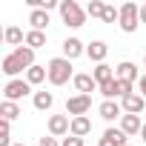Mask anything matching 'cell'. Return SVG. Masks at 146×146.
Instances as JSON below:
<instances>
[{
    "instance_id": "cell-1",
    "label": "cell",
    "mask_w": 146,
    "mask_h": 146,
    "mask_svg": "<svg viewBox=\"0 0 146 146\" xmlns=\"http://www.w3.org/2000/svg\"><path fill=\"white\" fill-rule=\"evenodd\" d=\"M46 69H49V83L52 86H66L69 80H75L72 60H66V57H52Z\"/></svg>"
},
{
    "instance_id": "cell-2",
    "label": "cell",
    "mask_w": 146,
    "mask_h": 146,
    "mask_svg": "<svg viewBox=\"0 0 146 146\" xmlns=\"http://www.w3.org/2000/svg\"><path fill=\"white\" fill-rule=\"evenodd\" d=\"M60 17H63V23L69 26V29H80L83 23H86V9H80L75 0H60Z\"/></svg>"
},
{
    "instance_id": "cell-3",
    "label": "cell",
    "mask_w": 146,
    "mask_h": 146,
    "mask_svg": "<svg viewBox=\"0 0 146 146\" xmlns=\"http://www.w3.org/2000/svg\"><path fill=\"white\" fill-rule=\"evenodd\" d=\"M137 23H140V6H137V3H123V6H120V20H117V26H120L126 35H132V32H137Z\"/></svg>"
},
{
    "instance_id": "cell-4",
    "label": "cell",
    "mask_w": 146,
    "mask_h": 146,
    "mask_svg": "<svg viewBox=\"0 0 146 146\" xmlns=\"http://www.w3.org/2000/svg\"><path fill=\"white\" fill-rule=\"evenodd\" d=\"M26 95H32V83H29V80H23V78H15V80H9V83L3 86V98H6V100H12V103L23 100Z\"/></svg>"
},
{
    "instance_id": "cell-5",
    "label": "cell",
    "mask_w": 146,
    "mask_h": 146,
    "mask_svg": "<svg viewBox=\"0 0 146 146\" xmlns=\"http://www.w3.org/2000/svg\"><path fill=\"white\" fill-rule=\"evenodd\" d=\"M89 109H92V95H72L66 100V115L72 117H83Z\"/></svg>"
},
{
    "instance_id": "cell-6",
    "label": "cell",
    "mask_w": 146,
    "mask_h": 146,
    "mask_svg": "<svg viewBox=\"0 0 146 146\" xmlns=\"http://www.w3.org/2000/svg\"><path fill=\"white\" fill-rule=\"evenodd\" d=\"M120 106H123V115H140L143 106H146V98L140 92H132V95H126L120 100Z\"/></svg>"
},
{
    "instance_id": "cell-7",
    "label": "cell",
    "mask_w": 146,
    "mask_h": 146,
    "mask_svg": "<svg viewBox=\"0 0 146 146\" xmlns=\"http://www.w3.org/2000/svg\"><path fill=\"white\" fill-rule=\"evenodd\" d=\"M72 132V120L66 117V115H52L49 117V135L52 137H63V135H69Z\"/></svg>"
},
{
    "instance_id": "cell-8",
    "label": "cell",
    "mask_w": 146,
    "mask_h": 146,
    "mask_svg": "<svg viewBox=\"0 0 146 146\" xmlns=\"http://www.w3.org/2000/svg\"><path fill=\"white\" fill-rule=\"evenodd\" d=\"M126 132L120 129V126H109L106 132H103V137H100V143L98 146H126Z\"/></svg>"
},
{
    "instance_id": "cell-9",
    "label": "cell",
    "mask_w": 146,
    "mask_h": 146,
    "mask_svg": "<svg viewBox=\"0 0 146 146\" xmlns=\"http://www.w3.org/2000/svg\"><path fill=\"white\" fill-rule=\"evenodd\" d=\"M98 115L103 117V120H117V117H123V106L117 103V100H103L100 106H98Z\"/></svg>"
},
{
    "instance_id": "cell-10",
    "label": "cell",
    "mask_w": 146,
    "mask_h": 146,
    "mask_svg": "<svg viewBox=\"0 0 146 146\" xmlns=\"http://www.w3.org/2000/svg\"><path fill=\"white\" fill-rule=\"evenodd\" d=\"M80 54H86L83 40H78V37H66V40H63V57H66V60H75V57H80Z\"/></svg>"
},
{
    "instance_id": "cell-11",
    "label": "cell",
    "mask_w": 146,
    "mask_h": 146,
    "mask_svg": "<svg viewBox=\"0 0 146 146\" xmlns=\"http://www.w3.org/2000/svg\"><path fill=\"white\" fill-rule=\"evenodd\" d=\"M106 54H109V46H106L103 40H92V43L86 46V57L95 60V63H106Z\"/></svg>"
},
{
    "instance_id": "cell-12",
    "label": "cell",
    "mask_w": 146,
    "mask_h": 146,
    "mask_svg": "<svg viewBox=\"0 0 146 146\" xmlns=\"http://www.w3.org/2000/svg\"><path fill=\"white\" fill-rule=\"evenodd\" d=\"M115 78H117V80H129V83L140 80V78H137V66H135V63H129V60H123V63H117V66H115Z\"/></svg>"
},
{
    "instance_id": "cell-13",
    "label": "cell",
    "mask_w": 146,
    "mask_h": 146,
    "mask_svg": "<svg viewBox=\"0 0 146 146\" xmlns=\"http://www.w3.org/2000/svg\"><path fill=\"white\" fill-rule=\"evenodd\" d=\"M72 83H75L78 95H92L95 89H100V86H98V80H95L92 75H75V80H72Z\"/></svg>"
},
{
    "instance_id": "cell-14",
    "label": "cell",
    "mask_w": 146,
    "mask_h": 146,
    "mask_svg": "<svg viewBox=\"0 0 146 146\" xmlns=\"http://www.w3.org/2000/svg\"><path fill=\"white\" fill-rule=\"evenodd\" d=\"M0 72H3V75H6L9 80H15V78L20 75V72H26V69H23V63H20L15 54H6V57H3V69H0Z\"/></svg>"
},
{
    "instance_id": "cell-15",
    "label": "cell",
    "mask_w": 146,
    "mask_h": 146,
    "mask_svg": "<svg viewBox=\"0 0 146 146\" xmlns=\"http://www.w3.org/2000/svg\"><path fill=\"white\" fill-rule=\"evenodd\" d=\"M29 23H32L35 32H46V26L52 23V17H49V12H43V9H32V12H29Z\"/></svg>"
},
{
    "instance_id": "cell-16",
    "label": "cell",
    "mask_w": 146,
    "mask_h": 146,
    "mask_svg": "<svg viewBox=\"0 0 146 146\" xmlns=\"http://www.w3.org/2000/svg\"><path fill=\"white\" fill-rule=\"evenodd\" d=\"M120 129H123L126 135H137V132L143 129L140 115H123V117H120Z\"/></svg>"
},
{
    "instance_id": "cell-17",
    "label": "cell",
    "mask_w": 146,
    "mask_h": 146,
    "mask_svg": "<svg viewBox=\"0 0 146 146\" xmlns=\"http://www.w3.org/2000/svg\"><path fill=\"white\" fill-rule=\"evenodd\" d=\"M92 132V120L83 115V117H72V132L69 135H75V137H86Z\"/></svg>"
},
{
    "instance_id": "cell-18",
    "label": "cell",
    "mask_w": 146,
    "mask_h": 146,
    "mask_svg": "<svg viewBox=\"0 0 146 146\" xmlns=\"http://www.w3.org/2000/svg\"><path fill=\"white\" fill-rule=\"evenodd\" d=\"M12 54H15V57H17V60L23 63V69H26V72H29V69L35 66V49H29V46H17V49H15Z\"/></svg>"
},
{
    "instance_id": "cell-19",
    "label": "cell",
    "mask_w": 146,
    "mask_h": 146,
    "mask_svg": "<svg viewBox=\"0 0 146 146\" xmlns=\"http://www.w3.org/2000/svg\"><path fill=\"white\" fill-rule=\"evenodd\" d=\"M3 40H6L9 46H15V49H17V46H23V43H26V35H23L17 26H9V29L3 32Z\"/></svg>"
},
{
    "instance_id": "cell-20",
    "label": "cell",
    "mask_w": 146,
    "mask_h": 146,
    "mask_svg": "<svg viewBox=\"0 0 146 146\" xmlns=\"http://www.w3.org/2000/svg\"><path fill=\"white\" fill-rule=\"evenodd\" d=\"M46 78H49V69H46V66H37V63H35V66H32V69L26 72V80H29L32 86H37V83H43Z\"/></svg>"
},
{
    "instance_id": "cell-21",
    "label": "cell",
    "mask_w": 146,
    "mask_h": 146,
    "mask_svg": "<svg viewBox=\"0 0 146 146\" xmlns=\"http://www.w3.org/2000/svg\"><path fill=\"white\" fill-rule=\"evenodd\" d=\"M92 78H95V80H98V86H100V83H106V80H112V78H115V69H112L109 63H98V66H95V72H92Z\"/></svg>"
},
{
    "instance_id": "cell-22",
    "label": "cell",
    "mask_w": 146,
    "mask_h": 146,
    "mask_svg": "<svg viewBox=\"0 0 146 146\" xmlns=\"http://www.w3.org/2000/svg\"><path fill=\"white\" fill-rule=\"evenodd\" d=\"M0 115H3V120H9V123H12V120H17L23 112H20V106H17V103L3 100V103H0Z\"/></svg>"
},
{
    "instance_id": "cell-23",
    "label": "cell",
    "mask_w": 146,
    "mask_h": 146,
    "mask_svg": "<svg viewBox=\"0 0 146 146\" xmlns=\"http://www.w3.org/2000/svg\"><path fill=\"white\" fill-rule=\"evenodd\" d=\"M54 103V95L52 92H35V109L37 112H49Z\"/></svg>"
},
{
    "instance_id": "cell-24",
    "label": "cell",
    "mask_w": 146,
    "mask_h": 146,
    "mask_svg": "<svg viewBox=\"0 0 146 146\" xmlns=\"http://www.w3.org/2000/svg\"><path fill=\"white\" fill-rule=\"evenodd\" d=\"M26 46L29 49H43L46 46V32H26Z\"/></svg>"
},
{
    "instance_id": "cell-25",
    "label": "cell",
    "mask_w": 146,
    "mask_h": 146,
    "mask_svg": "<svg viewBox=\"0 0 146 146\" xmlns=\"http://www.w3.org/2000/svg\"><path fill=\"white\" fill-rule=\"evenodd\" d=\"M100 95H103L106 100H115V98H120V92H117V78H112V80L100 83Z\"/></svg>"
},
{
    "instance_id": "cell-26",
    "label": "cell",
    "mask_w": 146,
    "mask_h": 146,
    "mask_svg": "<svg viewBox=\"0 0 146 146\" xmlns=\"http://www.w3.org/2000/svg\"><path fill=\"white\" fill-rule=\"evenodd\" d=\"M0 146H12V123L0 120Z\"/></svg>"
},
{
    "instance_id": "cell-27",
    "label": "cell",
    "mask_w": 146,
    "mask_h": 146,
    "mask_svg": "<svg viewBox=\"0 0 146 146\" xmlns=\"http://www.w3.org/2000/svg\"><path fill=\"white\" fill-rule=\"evenodd\" d=\"M103 9H106V3H100V0H89L86 15H89V17H100V20H103Z\"/></svg>"
},
{
    "instance_id": "cell-28",
    "label": "cell",
    "mask_w": 146,
    "mask_h": 146,
    "mask_svg": "<svg viewBox=\"0 0 146 146\" xmlns=\"http://www.w3.org/2000/svg\"><path fill=\"white\" fill-rule=\"evenodd\" d=\"M117 20H120V9L106 6V9H103V23H117Z\"/></svg>"
},
{
    "instance_id": "cell-29",
    "label": "cell",
    "mask_w": 146,
    "mask_h": 146,
    "mask_svg": "<svg viewBox=\"0 0 146 146\" xmlns=\"http://www.w3.org/2000/svg\"><path fill=\"white\" fill-rule=\"evenodd\" d=\"M60 146H86V143H83V137L69 135V137H63V143H60Z\"/></svg>"
},
{
    "instance_id": "cell-30",
    "label": "cell",
    "mask_w": 146,
    "mask_h": 146,
    "mask_svg": "<svg viewBox=\"0 0 146 146\" xmlns=\"http://www.w3.org/2000/svg\"><path fill=\"white\" fill-rule=\"evenodd\" d=\"M37 146H60V143H57V137H52V135H49V137H40V140H37Z\"/></svg>"
},
{
    "instance_id": "cell-31",
    "label": "cell",
    "mask_w": 146,
    "mask_h": 146,
    "mask_svg": "<svg viewBox=\"0 0 146 146\" xmlns=\"http://www.w3.org/2000/svg\"><path fill=\"white\" fill-rule=\"evenodd\" d=\"M137 89H140V95L146 98V75H140V80H137Z\"/></svg>"
},
{
    "instance_id": "cell-32",
    "label": "cell",
    "mask_w": 146,
    "mask_h": 146,
    "mask_svg": "<svg viewBox=\"0 0 146 146\" xmlns=\"http://www.w3.org/2000/svg\"><path fill=\"white\" fill-rule=\"evenodd\" d=\"M140 23H146V3H140Z\"/></svg>"
},
{
    "instance_id": "cell-33",
    "label": "cell",
    "mask_w": 146,
    "mask_h": 146,
    "mask_svg": "<svg viewBox=\"0 0 146 146\" xmlns=\"http://www.w3.org/2000/svg\"><path fill=\"white\" fill-rule=\"evenodd\" d=\"M140 140L146 143V123H143V129H140Z\"/></svg>"
},
{
    "instance_id": "cell-34",
    "label": "cell",
    "mask_w": 146,
    "mask_h": 146,
    "mask_svg": "<svg viewBox=\"0 0 146 146\" xmlns=\"http://www.w3.org/2000/svg\"><path fill=\"white\" fill-rule=\"evenodd\" d=\"M12 146H26V143H12Z\"/></svg>"
},
{
    "instance_id": "cell-35",
    "label": "cell",
    "mask_w": 146,
    "mask_h": 146,
    "mask_svg": "<svg viewBox=\"0 0 146 146\" xmlns=\"http://www.w3.org/2000/svg\"><path fill=\"white\" fill-rule=\"evenodd\" d=\"M126 146H129V143H126Z\"/></svg>"
},
{
    "instance_id": "cell-36",
    "label": "cell",
    "mask_w": 146,
    "mask_h": 146,
    "mask_svg": "<svg viewBox=\"0 0 146 146\" xmlns=\"http://www.w3.org/2000/svg\"><path fill=\"white\" fill-rule=\"evenodd\" d=\"M143 60H146V57H143Z\"/></svg>"
}]
</instances>
